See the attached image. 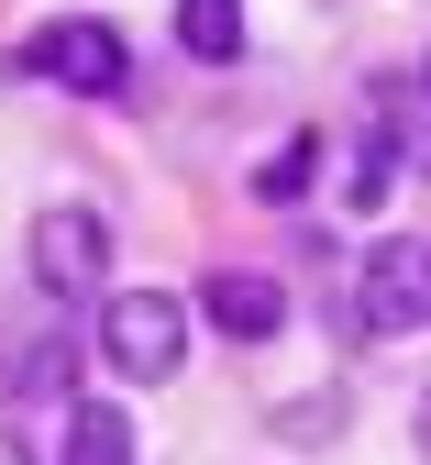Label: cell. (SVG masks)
Returning a JSON list of instances; mask_svg holds the SVG:
<instances>
[{
	"mask_svg": "<svg viewBox=\"0 0 431 465\" xmlns=\"http://www.w3.org/2000/svg\"><path fill=\"white\" fill-rule=\"evenodd\" d=\"M100 355L133 388H166L177 355H189V300H177V288H111L100 300Z\"/></svg>",
	"mask_w": 431,
	"mask_h": 465,
	"instance_id": "cell-1",
	"label": "cell"
},
{
	"mask_svg": "<svg viewBox=\"0 0 431 465\" xmlns=\"http://www.w3.org/2000/svg\"><path fill=\"white\" fill-rule=\"evenodd\" d=\"M23 67H34L44 89H67V100H122L133 55H122V23H100V12H67V23H44V34L23 45Z\"/></svg>",
	"mask_w": 431,
	"mask_h": 465,
	"instance_id": "cell-2",
	"label": "cell"
},
{
	"mask_svg": "<svg viewBox=\"0 0 431 465\" xmlns=\"http://www.w3.org/2000/svg\"><path fill=\"white\" fill-rule=\"evenodd\" d=\"M420 322H431V244L387 232V244L365 255V277H354V332L398 343V332H420Z\"/></svg>",
	"mask_w": 431,
	"mask_h": 465,
	"instance_id": "cell-3",
	"label": "cell"
},
{
	"mask_svg": "<svg viewBox=\"0 0 431 465\" xmlns=\"http://www.w3.org/2000/svg\"><path fill=\"white\" fill-rule=\"evenodd\" d=\"M100 277H111V222L78 200L34 211V288L44 300H100Z\"/></svg>",
	"mask_w": 431,
	"mask_h": 465,
	"instance_id": "cell-4",
	"label": "cell"
},
{
	"mask_svg": "<svg viewBox=\"0 0 431 465\" xmlns=\"http://www.w3.org/2000/svg\"><path fill=\"white\" fill-rule=\"evenodd\" d=\"M200 322L232 332V343H277L288 332V288L255 277V266H221V277H200Z\"/></svg>",
	"mask_w": 431,
	"mask_h": 465,
	"instance_id": "cell-5",
	"label": "cell"
},
{
	"mask_svg": "<svg viewBox=\"0 0 431 465\" xmlns=\"http://www.w3.org/2000/svg\"><path fill=\"white\" fill-rule=\"evenodd\" d=\"M177 45H189L200 67H232L243 55V0H177Z\"/></svg>",
	"mask_w": 431,
	"mask_h": 465,
	"instance_id": "cell-6",
	"label": "cell"
},
{
	"mask_svg": "<svg viewBox=\"0 0 431 465\" xmlns=\"http://www.w3.org/2000/svg\"><path fill=\"white\" fill-rule=\"evenodd\" d=\"M67 465H133V421L111 399H78L67 411Z\"/></svg>",
	"mask_w": 431,
	"mask_h": 465,
	"instance_id": "cell-7",
	"label": "cell"
},
{
	"mask_svg": "<svg viewBox=\"0 0 431 465\" xmlns=\"http://www.w3.org/2000/svg\"><path fill=\"white\" fill-rule=\"evenodd\" d=\"M310 178H321V134H288V144L255 166V200H299Z\"/></svg>",
	"mask_w": 431,
	"mask_h": 465,
	"instance_id": "cell-8",
	"label": "cell"
},
{
	"mask_svg": "<svg viewBox=\"0 0 431 465\" xmlns=\"http://www.w3.org/2000/svg\"><path fill=\"white\" fill-rule=\"evenodd\" d=\"M387 166H398V155H387V134H365V144H354V178H343V189H354V211H377V200H387Z\"/></svg>",
	"mask_w": 431,
	"mask_h": 465,
	"instance_id": "cell-9",
	"label": "cell"
},
{
	"mask_svg": "<svg viewBox=\"0 0 431 465\" xmlns=\"http://www.w3.org/2000/svg\"><path fill=\"white\" fill-rule=\"evenodd\" d=\"M0 465H34V454H23V443H12V432H0Z\"/></svg>",
	"mask_w": 431,
	"mask_h": 465,
	"instance_id": "cell-10",
	"label": "cell"
},
{
	"mask_svg": "<svg viewBox=\"0 0 431 465\" xmlns=\"http://www.w3.org/2000/svg\"><path fill=\"white\" fill-rule=\"evenodd\" d=\"M420 454H431V399H420Z\"/></svg>",
	"mask_w": 431,
	"mask_h": 465,
	"instance_id": "cell-11",
	"label": "cell"
}]
</instances>
